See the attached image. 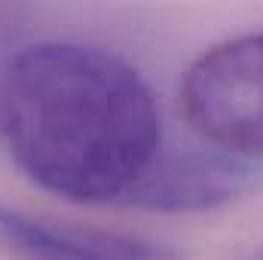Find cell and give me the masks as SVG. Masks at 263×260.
Returning a JSON list of instances; mask_svg holds the SVG:
<instances>
[{
	"label": "cell",
	"instance_id": "obj_1",
	"mask_svg": "<svg viewBox=\"0 0 263 260\" xmlns=\"http://www.w3.org/2000/svg\"><path fill=\"white\" fill-rule=\"evenodd\" d=\"M0 141L22 175L67 202H123L162 153V114L123 55L31 43L0 77Z\"/></svg>",
	"mask_w": 263,
	"mask_h": 260
},
{
	"label": "cell",
	"instance_id": "obj_2",
	"mask_svg": "<svg viewBox=\"0 0 263 260\" xmlns=\"http://www.w3.org/2000/svg\"><path fill=\"white\" fill-rule=\"evenodd\" d=\"M181 107L211 150L263 159V34L208 46L184 73Z\"/></svg>",
	"mask_w": 263,
	"mask_h": 260
},
{
	"label": "cell",
	"instance_id": "obj_3",
	"mask_svg": "<svg viewBox=\"0 0 263 260\" xmlns=\"http://www.w3.org/2000/svg\"><path fill=\"white\" fill-rule=\"evenodd\" d=\"M0 245L22 260H181V254L141 233L67 224L0 205Z\"/></svg>",
	"mask_w": 263,
	"mask_h": 260
},
{
	"label": "cell",
	"instance_id": "obj_4",
	"mask_svg": "<svg viewBox=\"0 0 263 260\" xmlns=\"http://www.w3.org/2000/svg\"><path fill=\"white\" fill-rule=\"evenodd\" d=\"M248 181V165L220 150L159 153L123 202L147 211H208L239 199Z\"/></svg>",
	"mask_w": 263,
	"mask_h": 260
}]
</instances>
